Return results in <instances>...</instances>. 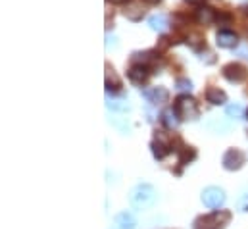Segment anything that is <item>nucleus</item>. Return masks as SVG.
<instances>
[{"label":"nucleus","instance_id":"nucleus-1","mask_svg":"<svg viewBox=\"0 0 248 229\" xmlns=\"http://www.w3.org/2000/svg\"><path fill=\"white\" fill-rule=\"evenodd\" d=\"M129 202L137 210H146L156 202V189L150 183H139L129 193Z\"/></svg>","mask_w":248,"mask_h":229},{"label":"nucleus","instance_id":"nucleus-2","mask_svg":"<svg viewBox=\"0 0 248 229\" xmlns=\"http://www.w3.org/2000/svg\"><path fill=\"white\" fill-rule=\"evenodd\" d=\"M231 220L229 212H216L210 216H200L194 220L192 229H223V226Z\"/></svg>","mask_w":248,"mask_h":229},{"label":"nucleus","instance_id":"nucleus-3","mask_svg":"<svg viewBox=\"0 0 248 229\" xmlns=\"http://www.w3.org/2000/svg\"><path fill=\"white\" fill-rule=\"evenodd\" d=\"M175 114L179 115V119H196L198 114H200L198 102L192 97H188V95L177 97V100H175Z\"/></svg>","mask_w":248,"mask_h":229},{"label":"nucleus","instance_id":"nucleus-4","mask_svg":"<svg viewBox=\"0 0 248 229\" xmlns=\"http://www.w3.org/2000/svg\"><path fill=\"white\" fill-rule=\"evenodd\" d=\"M245 162H247V156H245V152L239 150V148H229V150L223 154V160H221L223 168L229 170V172H237V170H241Z\"/></svg>","mask_w":248,"mask_h":229},{"label":"nucleus","instance_id":"nucleus-5","mask_svg":"<svg viewBox=\"0 0 248 229\" xmlns=\"http://www.w3.org/2000/svg\"><path fill=\"white\" fill-rule=\"evenodd\" d=\"M202 202L208 208H219L225 202V193L219 187H206L202 191Z\"/></svg>","mask_w":248,"mask_h":229},{"label":"nucleus","instance_id":"nucleus-6","mask_svg":"<svg viewBox=\"0 0 248 229\" xmlns=\"http://www.w3.org/2000/svg\"><path fill=\"white\" fill-rule=\"evenodd\" d=\"M221 73H223V77H225L227 81H231V83H243L248 77L247 67H245L243 64H237V62H231V64L223 65V71H221Z\"/></svg>","mask_w":248,"mask_h":229},{"label":"nucleus","instance_id":"nucleus-7","mask_svg":"<svg viewBox=\"0 0 248 229\" xmlns=\"http://www.w3.org/2000/svg\"><path fill=\"white\" fill-rule=\"evenodd\" d=\"M142 95H144V98L148 100V102H152V104H166L168 100H170V93H168V89H164V87H150V89H144L142 91Z\"/></svg>","mask_w":248,"mask_h":229},{"label":"nucleus","instance_id":"nucleus-8","mask_svg":"<svg viewBox=\"0 0 248 229\" xmlns=\"http://www.w3.org/2000/svg\"><path fill=\"white\" fill-rule=\"evenodd\" d=\"M170 150H171V143L166 139V135L164 133H156V137L152 141V152H154V156L158 160H162V158H166L170 154Z\"/></svg>","mask_w":248,"mask_h":229},{"label":"nucleus","instance_id":"nucleus-9","mask_svg":"<svg viewBox=\"0 0 248 229\" xmlns=\"http://www.w3.org/2000/svg\"><path fill=\"white\" fill-rule=\"evenodd\" d=\"M148 75H150V71H148V65H144V64H133L131 67H129V79L135 83V85H142L146 79H148Z\"/></svg>","mask_w":248,"mask_h":229},{"label":"nucleus","instance_id":"nucleus-10","mask_svg":"<svg viewBox=\"0 0 248 229\" xmlns=\"http://www.w3.org/2000/svg\"><path fill=\"white\" fill-rule=\"evenodd\" d=\"M216 41H217V45H219L221 49H235V47L239 45V37H237L233 31H227V29L217 31Z\"/></svg>","mask_w":248,"mask_h":229},{"label":"nucleus","instance_id":"nucleus-11","mask_svg":"<svg viewBox=\"0 0 248 229\" xmlns=\"http://www.w3.org/2000/svg\"><path fill=\"white\" fill-rule=\"evenodd\" d=\"M173 145H177V147H179V148H175V152L179 154V164H188V162H192V160L196 158V150H194L192 147L183 145L179 139H175V141H173Z\"/></svg>","mask_w":248,"mask_h":229},{"label":"nucleus","instance_id":"nucleus-12","mask_svg":"<svg viewBox=\"0 0 248 229\" xmlns=\"http://www.w3.org/2000/svg\"><path fill=\"white\" fill-rule=\"evenodd\" d=\"M196 21L200 25H210L216 21V12L210 6H198L196 8Z\"/></svg>","mask_w":248,"mask_h":229},{"label":"nucleus","instance_id":"nucleus-13","mask_svg":"<svg viewBox=\"0 0 248 229\" xmlns=\"http://www.w3.org/2000/svg\"><path fill=\"white\" fill-rule=\"evenodd\" d=\"M206 100H208L210 104L219 106V104H225V102H227V95H225V91H221L219 87H208V89H206Z\"/></svg>","mask_w":248,"mask_h":229},{"label":"nucleus","instance_id":"nucleus-14","mask_svg":"<svg viewBox=\"0 0 248 229\" xmlns=\"http://www.w3.org/2000/svg\"><path fill=\"white\" fill-rule=\"evenodd\" d=\"M135 228H137V222H135V218L129 212H120L114 218V229H135Z\"/></svg>","mask_w":248,"mask_h":229},{"label":"nucleus","instance_id":"nucleus-15","mask_svg":"<svg viewBox=\"0 0 248 229\" xmlns=\"http://www.w3.org/2000/svg\"><path fill=\"white\" fill-rule=\"evenodd\" d=\"M124 16L127 19H131V21H139V19H142V16H144V8H142V4H139V2H131V4L125 6Z\"/></svg>","mask_w":248,"mask_h":229},{"label":"nucleus","instance_id":"nucleus-16","mask_svg":"<svg viewBox=\"0 0 248 229\" xmlns=\"http://www.w3.org/2000/svg\"><path fill=\"white\" fill-rule=\"evenodd\" d=\"M122 89V81H120V77H118V73L110 67V65H106V91H112V93H118Z\"/></svg>","mask_w":248,"mask_h":229},{"label":"nucleus","instance_id":"nucleus-17","mask_svg":"<svg viewBox=\"0 0 248 229\" xmlns=\"http://www.w3.org/2000/svg\"><path fill=\"white\" fill-rule=\"evenodd\" d=\"M148 25H150V29H154V31H166V27H168V17L162 16V14L150 16Z\"/></svg>","mask_w":248,"mask_h":229},{"label":"nucleus","instance_id":"nucleus-18","mask_svg":"<svg viewBox=\"0 0 248 229\" xmlns=\"http://www.w3.org/2000/svg\"><path fill=\"white\" fill-rule=\"evenodd\" d=\"M133 60H135V62H139V64L148 65V64H152V62H156V60H158V52H154V50H146V52H135V54H133Z\"/></svg>","mask_w":248,"mask_h":229},{"label":"nucleus","instance_id":"nucleus-19","mask_svg":"<svg viewBox=\"0 0 248 229\" xmlns=\"http://www.w3.org/2000/svg\"><path fill=\"white\" fill-rule=\"evenodd\" d=\"M179 115L173 114L171 110H166L164 114H162V121H164V125L168 127V129H175L177 127V123H179V119H177Z\"/></svg>","mask_w":248,"mask_h":229},{"label":"nucleus","instance_id":"nucleus-20","mask_svg":"<svg viewBox=\"0 0 248 229\" xmlns=\"http://www.w3.org/2000/svg\"><path fill=\"white\" fill-rule=\"evenodd\" d=\"M186 43H188V45H190L194 50H198L200 47H204V37H202L200 33H188Z\"/></svg>","mask_w":248,"mask_h":229},{"label":"nucleus","instance_id":"nucleus-21","mask_svg":"<svg viewBox=\"0 0 248 229\" xmlns=\"http://www.w3.org/2000/svg\"><path fill=\"white\" fill-rule=\"evenodd\" d=\"M225 114L229 115V117H233V119H239V117H243V106H239V104H231V106H227Z\"/></svg>","mask_w":248,"mask_h":229},{"label":"nucleus","instance_id":"nucleus-22","mask_svg":"<svg viewBox=\"0 0 248 229\" xmlns=\"http://www.w3.org/2000/svg\"><path fill=\"white\" fill-rule=\"evenodd\" d=\"M237 208H239V212H248V193L241 195V198L237 202Z\"/></svg>","mask_w":248,"mask_h":229},{"label":"nucleus","instance_id":"nucleus-23","mask_svg":"<svg viewBox=\"0 0 248 229\" xmlns=\"http://www.w3.org/2000/svg\"><path fill=\"white\" fill-rule=\"evenodd\" d=\"M177 89H181V91H190L192 89V83L190 81H186V79H177Z\"/></svg>","mask_w":248,"mask_h":229},{"label":"nucleus","instance_id":"nucleus-24","mask_svg":"<svg viewBox=\"0 0 248 229\" xmlns=\"http://www.w3.org/2000/svg\"><path fill=\"white\" fill-rule=\"evenodd\" d=\"M168 45H170V39H168V37H162V39H160V49H166Z\"/></svg>","mask_w":248,"mask_h":229},{"label":"nucleus","instance_id":"nucleus-25","mask_svg":"<svg viewBox=\"0 0 248 229\" xmlns=\"http://www.w3.org/2000/svg\"><path fill=\"white\" fill-rule=\"evenodd\" d=\"M241 10H243V14H245V16H248V6H243Z\"/></svg>","mask_w":248,"mask_h":229},{"label":"nucleus","instance_id":"nucleus-26","mask_svg":"<svg viewBox=\"0 0 248 229\" xmlns=\"http://www.w3.org/2000/svg\"><path fill=\"white\" fill-rule=\"evenodd\" d=\"M110 2H114V4H124V2H127V0H110Z\"/></svg>","mask_w":248,"mask_h":229},{"label":"nucleus","instance_id":"nucleus-27","mask_svg":"<svg viewBox=\"0 0 248 229\" xmlns=\"http://www.w3.org/2000/svg\"><path fill=\"white\" fill-rule=\"evenodd\" d=\"M144 2H148V4H158L160 0H144Z\"/></svg>","mask_w":248,"mask_h":229},{"label":"nucleus","instance_id":"nucleus-28","mask_svg":"<svg viewBox=\"0 0 248 229\" xmlns=\"http://www.w3.org/2000/svg\"><path fill=\"white\" fill-rule=\"evenodd\" d=\"M247 117H248V110H247Z\"/></svg>","mask_w":248,"mask_h":229}]
</instances>
